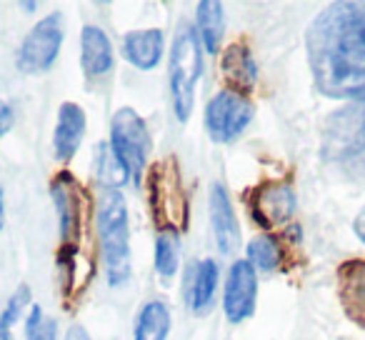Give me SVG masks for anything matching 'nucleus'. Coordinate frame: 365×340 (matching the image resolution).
Wrapping results in <instances>:
<instances>
[{
  "label": "nucleus",
  "instance_id": "nucleus-1",
  "mask_svg": "<svg viewBox=\"0 0 365 340\" xmlns=\"http://www.w3.org/2000/svg\"><path fill=\"white\" fill-rule=\"evenodd\" d=\"M305 53L320 96L365 101V0L325 6L308 26Z\"/></svg>",
  "mask_w": 365,
  "mask_h": 340
},
{
  "label": "nucleus",
  "instance_id": "nucleus-2",
  "mask_svg": "<svg viewBox=\"0 0 365 340\" xmlns=\"http://www.w3.org/2000/svg\"><path fill=\"white\" fill-rule=\"evenodd\" d=\"M51 198L58 210V233H61V248H58L61 295L71 300L73 295H81L86 288L81 270L83 245H86L88 228H91L93 200L88 188L71 170H58L51 178Z\"/></svg>",
  "mask_w": 365,
  "mask_h": 340
},
{
  "label": "nucleus",
  "instance_id": "nucleus-3",
  "mask_svg": "<svg viewBox=\"0 0 365 340\" xmlns=\"http://www.w3.org/2000/svg\"><path fill=\"white\" fill-rule=\"evenodd\" d=\"M143 190H145L148 213L158 233L178 235V238L185 235L190 225V200L182 183V168L178 155L170 153L148 165Z\"/></svg>",
  "mask_w": 365,
  "mask_h": 340
},
{
  "label": "nucleus",
  "instance_id": "nucleus-4",
  "mask_svg": "<svg viewBox=\"0 0 365 340\" xmlns=\"http://www.w3.org/2000/svg\"><path fill=\"white\" fill-rule=\"evenodd\" d=\"M96 230L108 283L120 288L130 278V223L120 190L101 188L96 200Z\"/></svg>",
  "mask_w": 365,
  "mask_h": 340
},
{
  "label": "nucleus",
  "instance_id": "nucleus-5",
  "mask_svg": "<svg viewBox=\"0 0 365 340\" xmlns=\"http://www.w3.org/2000/svg\"><path fill=\"white\" fill-rule=\"evenodd\" d=\"M203 76V46L198 41L195 26L182 23L173 38L170 61H168V81H170V101L175 118L188 123L195 105V86Z\"/></svg>",
  "mask_w": 365,
  "mask_h": 340
},
{
  "label": "nucleus",
  "instance_id": "nucleus-6",
  "mask_svg": "<svg viewBox=\"0 0 365 340\" xmlns=\"http://www.w3.org/2000/svg\"><path fill=\"white\" fill-rule=\"evenodd\" d=\"M110 150L125 168L128 178L135 185H143L148 170V153H150V133L135 108L123 105L110 120Z\"/></svg>",
  "mask_w": 365,
  "mask_h": 340
},
{
  "label": "nucleus",
  "instance_id": "nucleus-7",
  "mask_svg": "<svg viewBox=\"0 0 365 340\" xmlns=\"http://www.w3.org/2000/svg\"><path fill=\"white\" fill-rule=\"evenodd\" d=\"M63 41H66V18L61 11L48 13L43 21H38L23 38L21 48L16 53V68L28 76H38L56 66L61 56Z\"/></svg>",
  "mask_w": 365,
  "mask_h": 340
},
{
  "label": "nucleus",
  "instance_id": "nucleus-8",
  "mask_svg": "<svg viewBox=\"0 0 365 340\" xmlns=\"http://www.w3.org/2000/svg\"><path fill=\"white\" fill-rule=\"evenodd\" d=\"M295 190L288 180H260L255 188L245 190V208L253 223L263 233H280L295 215Z\"/></svg>",
  "mask_w": 365,
  "mask_h": 340
},
{
  "label": "nucleus",
  "instance_id": "nucleus-9",
  "mask_svg": "<svg viewBox=\"0 0 365 340\" xmlns=\"http://www.w3.org/2000/svg\"><path fill=\"white\" fill-rule=\"evenodd\" d=\"M255 115V108L250 98L238 96V93L220 91L205 105V130L210 140L215 143H233L235 138L243 135V130L250 125Z\"/></svg>",
  "mask_w": 365,
  "mask_h": 340
},
{
  "label": "nucleus",
  "instance_id": "nucleus-10",
  "mask_svg": "<svg viewBox=\"0 0 365 340\" xmlns=\"http://www.w3.org/2000/svg\"><path fill=\"white\" fill-rule=\"evenodd\" d=\"M325 150L348 158L365 153V101H353L325 120Z\"/></svg>",
  "mask_w": 365,
  "mask_h": 340
},
{
  "label": "nucleus",
  "instance_id": "nucleus-11",
  "mask_svg": "<svg viewBox=\"0 0 365 340\" xmlns=\"http://www.w3.org/2000/svg\"><path fill=\"white\" fill-rule=\"evenodd\" d=\"M258 303V270L245 258L235 260L228 270L223 290V313L230 323H243L255 313Z\"/></svg>",
  "mask_w": 365,
  "mask_h": 340
},
{
  "label": "nucleus",
  "instance_id": "nucleus-12",
  "mask_svg": "<svg viewBox=\"0 0 365 340\" xmlns=\"http://www.w3.org/2000/svg\"><path fill=\"white\" fill-rule=\"evenodd\" d=\"M335 290L348 320L365 330V258H348L338 265Z\"/></svg>",
  "mask_w": 365,
  "mask_h": 340
},
{
  "label": "nucleus",
  "instance_id": "nucleus-13",
  "mask_svg": "<svg viewBox=\"0 0 365 340\" xmlns=\"http://www.w3.org/2000/svg\"><path fill=\"white\" fill-rule=\"evenodd\" d=\"M220 78L225 83V91L245 96L258 83V63L253 58V51L245 41L230 43L220 58Z\"/></svg>",
  "mask_w": 365,
  "mask_h": 340
},
{
  "label": "nucleus",
  "instance_id": "nucleus-14",
  "mask_svg": "<svg viewBox=\"0 0 365 340\" xmlns=\"http://www.w3.org/2000/svg\"><path fill=\"white\" fill-rule=\"evenodd\" d=\"M300 240V228L293 225V228H285L280 233H260L255 235L248 243L245 253H248V263L253 265L260 273H273V270L283 268L285 265V250H288L290 243H298Z\"/></svg>",
  "mask_w": 365,
  "mask_h": 340
},
{
  "label": "nucleus",
  "instance_id": "nucleus-15",
  "mask_svg": "<svg viewBox=\"0 0 365 340\" xmlns=\"http://www.w3.org/2000/svg\"><path fill=\"white\" fill-rule=\"evenodd\" d=\"M210 223H213L218 250L223 255H233L240 248V225L223 183L210 185Z\"/></svg>",
  "mask_w": 365,
  "mask_h": 340
},
{
  "label": "nucleus",
  "instance_id": "nucleus-16",
  "mask_svg": "<svg viewBox=\"0 0 365 340\" xmlns=\"http://www.w3.org/2000/svg\"><path fill=\"white\" fill-rule=\"evenodd\" d=\"M86 125H88L86 110L78 103L68 101L58 108V123H56V130H53V150H56L58 160L68 163L76 155L83 138H86Z\"/></svg>",
  "mask_w": 365,
  "mask_h": 340
},
{
  "label": "nucleus",
  "instance_id": "nucleus-17",
  "mask_svg": "<svg viewBox=\"0 0 365 340\" xmlns=\"http://www.w3.org/2000/svg\"><path fill=\"white\" fill-rule=\"evenodd\" d=\"M163 51H165V36H163L160 28H145V31L125 33L120 48L123 58L143 73L155 71L160 66Z\"/></svg>",
  "mask_w": 365,
  "mask_h": 340
},
{
  "label": "nucleus",
  "instance_id": "nucleus-18",
  "mask_svg": "<svg viewBox=\"0 0 365 340\" xmlns=\"http://www.w3.org/2000/svg\"><path fill=\"white\" fill-rule=\"evenodd\" d=\"M218 278H220V268L213 258H203L188 268L182 290H185V303H188V308L193 313L203 315L213 305Z\"/></svg>",
  "mask_w": 365,
  "mask_h": 340
},
{
  "label": "nucleus",
  "instance_id": "nucleus-19",
  "mask_svg": "<svg viewBox=\"0 0 365 340\" xmlns=\"http://www.w3.org/2000/svg\"><path fill=\"white\" fill-rule=\"evenodd\" d=\"M115 53L108 33L98 26H86L81 31V68L86 78H103L113 71Z\"/></svg>",
  "mask_w": 365,
  "mask_h": 340
},
{
  "label": "nucleus",
  "instance_id": "nucleus-20",
  "mask_svg": "<svg viewBox=\"0 0 365 340\" xmlns=\"http://www.w3.org/2000/svg\"><path fill=\"white\" fill-rule=\"evenodd\" d=\"M195 33L205 53H218L225 36V8L218 0H200L195 8Z\"/></svg>",
  "mask_w": 365,
  "mask_h": 340
},
{
  "label": "nucleus",
  "instance_id": "nucleus-21",
  "mask_svg": "<svg viewBox=\"0 0 365 340\" xmlns=\"http://www.w3.org/2000/svg\"><path fill=\"white\" fill-rule=\"evenodd\" d=\"M170 310L163 300H148L140 305L135 318V330H133V340H168L170 333Z\"/></svg>",
  "mask_w": 365,
  "mask_h": 340
},
{
  "label": "nucleus",
  "instance_id": "nucleus-22",
  "mask_svg": "<svg viewBox=\"0 0 365 340\" xmlns=\"http://www.w3.org/2000/svg\"><path fill=\"white\" fill-rule=\"evenodd\" d=\"M96 178L101 180L103 188H110V190H118L120 185H125L128 180V173L125 168L120 165V160L115 158V153L110 150L108 143H101L98 145V153H96Z\"/></svg>",
  "mask_w": 365,
  "mask_h": 340
},
{
  "label": "nucleus",
  "instance_id": "nucleus-23",
  "mask_svg": "<svg viewBox=\"0 0 365 340\" xmlns=\"http://www.w3.org/2000/svg\"><path fill=\"white\" fill-rule=\"evenodd\" d=\"M180 265V238L160 233L155 240V270L160 278L170 280Z\"/></svg>",
  "mask_w": 365,
  "mask_h": 340
},
{
  "label": "nucleus",
  "instance_id": "nucleus-24",
  "mask_svg": "<svg viewBox=\"0 0 365 340\" xmlns=\"http://www.w3.org/2000/svg\"><path fill=\"white\" fill-rule=\"evenodd\" d=\"M31 303V288L26 283L18 285V290L11 295V300L6 303L3 313H0V340H11V330L18 320L23 318V310Z\"/></svg>",
  "mask_w": 365,
  "mask_h": 340
},
{
  "label": "nucleus",
  "instance_id": "nucleus-25",
  "mask_svg": "<svg viewBox=\"0 0 365 340\" xmlns=\"http://www.w3.org/2000/svg\"><path fill=\"white\" fill-rule=\"evenodd\" d=\"M26 340H58V323L43 313L41 305H33L28 313Z\"/></svg>",
  "mask_w": 365,
  "mask_h": 340
},
{
  "label": "nucleus",
  "instance_id": "nucleus-26",
  "mask_svg": "<svg viewBox=\"0 0 365 340\" xmlns=\"http://www.w3.org/2000/svg\"><path fill=\"white\" fill-rule=\"evenodd\" d=\"M13 123H16V113H13L11 103L0 101V138L8 135V133H11Z\"/></svg>",
  "mask_w": 365,
  "mask_h": 340
},
{
  "label": "nucleus",
  "instance_id": "nucleus-27",
  "mask_svg": "<svg viewBox=\"0 0 365 340\" xmlns=\"http://www.w3.org/2000/svg\"><path fill=\"white\" fill-rule=\"evenodd\" d=\"M66 340H93V338H91V333L83 328V325H71V328H68V333H66Z\"/></svg>",
  "mask_w": 365,
  "mask_h": 340
},
{
  "label": "nucleus",
  "instance_id": "nucleus-28",
  "mask_svg": "<svg viewBox=\"0 0 365 340\" xmlns=\"http://www.w3.org/2000/svg\"><path fill=\"white\" fill-rule=\"evenodd\" d=\"M353 230H355V235H358L360 243H365V208L360 210L358 215H355V220H353Z\"/></svg>",
  "mask_w": 365,
  "mask_h": 340
},
{
  "label": "nucleus",
  "instance_id": "nucleus-29",
  "mask_svg": "<svg viewBox=\"0 0 365 340\" xmlns=\"http://www.w3.org/2000/svg\"><path fill=\"white\" fill-rule=\"evenodd\" d=\"M6 228V193L0 188V230Z\"/></svg>",
  "mask_w": 365,
  "mask_h": 340
},
{
  "label": "nucleus",
  "instance_id": "nucleus-30",
  "mask_svg": "<svg viewBox=\"0 0 365 340\" xmlns=\"http://www.w3.org/2000/svg\"><path fill=\"white\" fill-rule=\"evenodd\" d=\"M36 3H31V0H26V3H21V11H28V13H33V11H36Z\"/></svg>",
  "mask_w": 365,
  "mask_h": 340
}]
</instances>
